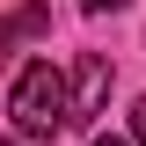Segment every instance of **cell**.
I'll return each mask as SVG.
<instances>
[{
  "label": "cell",
  "instance_id": "1",
  "mask_svg": "<svg viewBox=\"0 0 146 146\" xmlns=\"http://www.w3.org/2000/svg\"><path fill=\"white\" fill-rule=\"evenodd\" d=\"M7 110H15V131H22V139H51V131L66 124V80H58L51 58L22 66L15 95H7Z\"/></svg>",
  "mask_w": 146,
  "mask_h": 146
},
{
  "label": "cell",
  "instance_id": "2",
  "mask_svg": "<svg viewBox=\"0 0 146 146\" xmlns=\"http://www.w3.org/2000/svg\"><path fill=\"white\" fill-rule=\"evenodd\" d=\"M102 102H110V58H102V51H80L73 88H66V124H95Z\"/></svg>",
  "mask_w": 146,
  "mask_h": 146
},
{
  "label": "cell",
  "instance_id": "5",
  "mask_svg": "<svg viewBox=\"0 0 146 146\" xmlns=\"http://www.w3.org/2000/svg\"><path fill=\"white\" fill-rule=\"evenodd\" d=\"M88 15H117V7H131V0H80Z\"/></svg>",
  "mask_w": 146,
  "mask_h": 146
},
{
  "label": "cell",
  "instance_id": "3",
  "mask_svg": "<svg viewBox=\"0 0 146 146\" xmlns=\"http://www.w3.org/2000/svg\"><path fill=\"white\" fill-rule=\"evenodd\" d=\"M36 29H51V7L44 0H22L15 15H0V66L15 58V36H36Z\"/></svg>",
  "mask_w": 146,
  "mask_h": 146
},
{
  "label": "cell",
  "instance_id": "4",
  "mask_svg": "<svg viewBox=\"0 0 146 146\" xmlns=\"http://www.w3.org/2000/svg\"><path fill=\"white\" fill-rule=\"evenodd\" d=\"M131 139L146 146V95H139V102H131Z\"/></svg>",
  "mask_w": 146,
  "mask_h": 146
},
{
  "label": "cell",
  "instance_id": "6",
  "mask_svg": "<svg viewBox=\"0 0 146 146\" xmlns=\"http://www.w3.org/2000/svg\"><path fill=\"white\" fill-rule=\"evenodd\" d=\"M95 146H131V139H95Z\"/></svg>",
  "mask_w": 146,
  "mask_h": 146
},
{
  "label": "cell",
  "instance_id": "7",
  "mask_svg": "<svg viewBox=\"0 0 146 146\" xmlns=\"http://www.w3.org/2000/svg\"><path fill=\"white\" fill-rule=\"evenodd\" d=\"M0 146H29V139H0Z\"/></svg>",
  "mask_w": 146,
  "mask_h": 146
}]
</instances>
